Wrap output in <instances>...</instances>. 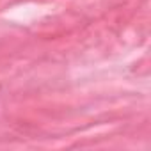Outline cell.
Listing matches in <instances>:
<instances>
[]
</instances>
